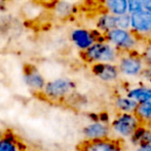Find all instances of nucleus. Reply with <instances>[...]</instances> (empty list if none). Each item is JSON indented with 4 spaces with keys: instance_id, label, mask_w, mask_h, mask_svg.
I'll return each mask as SVG.
<instances>
[{
    "instance_id": "f257e3e1",
    "label": "nucleus",
    "mask_w": 151,
    "mask_h": 151,
    "mask_svg": "<svg viewBox=\"0 0 151 151\" xmlns=\"http://www.w3.org/2000/svg\"><path fill=\"white\" fill-rule=\"evenodd\" d=\"M76 90V83L69 77L61 76L46 81L40 94L52 103H61L71 97Z\"/></svg>"
},
{
    "instance_id": "f03ea898",
    "label": "nucleus",
    "mask_w": 151,
    "mask_h": 151,
    "mask_svg": "<svg viewBox=\"0 0 151 151\" xmlns=\"http://www.w3.org/2000/svg\"><path fill=\"white\" fill-rule=\"evenodd\" d=\"M103 38L112 44L119 53L137 52L140 54L145 44H144L142 47L143 42L131 30L119 28H114L108 31L105 35H103Z\"/></svg>"
},
{
    "instance_id": "7ed1b4c3",
    "label": "nucleus",
    "mask_w": 151,
    "mask_h": 151,
    "mask_svg": "<svg viewBox=\"0 0 151 151\" xmlns=\"http://www.w3.org/2000/svg\"><path fill=\"white\" fill-rule=\"evenodd\" d=\"M83 59L90 64L116 63L120 53L104 38L98 39L88 50L81 53Z\"/></svg>"
},
{
    "instance_id": "20e7f679",
    "label": "nucleus",
    "mask_w": 151,
    "mask_h": 151,
    "mask_svg": "<svg viewBox=\"0 0 151 151\" xmlns=\"http://www.w3.org/2000/svg\"><path fill=\"white\" fill-rule=\"evenodd\" d=\"M116 65L121 79L127 80H138L147 66L142 55L137 52L120 53Z\"/></svg>"
},
{
    "instance_id": "39448f33",
    "label": "nucleus",
    "mask_w": 151,
    "mask_h": 151,
    "mask_svg": "<svg viewBox=\"0 0 151 151\" xmlns=\"http://www.w3.org/2000/svg\"><path fill=\"white\" fill-rule=\"evenodd\" d=\"M109 125L110 131L119 138L131 139L142 124L134 113H117Z\"/></svg>"
},
{
    "instance_id": "423d86ee",
    "label": "nucleus",
    "mask_w": 151,
    "mask_h": 151,
    "mask_svg": "<svg viewBox=\"0 0 151 151\" xmlns=\"http://www.w3.org/2000/svg\"><path fill=\"white\" fill-rule=\"evenodd\" d=\"M131 15L129 30L142 42L151 40V12L147 9L140 10Z\"/></svg>"
},
{
    "instance_id": "0eeeda50",
    "label": "nucleus",
    "mask_w": 151,
    "mask_h": 151,
    "mask_svg": "<svg viewBox=\"0 0 151 151\" xmlns=\"http://www.w3.org/2000/svg\"><path fill=\"white\" fill-rule=\"evenodd\" d=\"M69 38L71 44L79 52H84L91 46H93L99 38L97 34L91 29L86 27H75L70 31Z\"/></svg>"
},
{
    "instance_id": "6e6552de",
    "label": "nucleus",
    "mask_w": 151,
    "mask_h": 151,
    "mask_svg": "<svg viewBox=\"0 0 151 151\" xmlns=\"http://www.w3.org/2000/svg\"><path fill=\"white\" fill-rule=\"evenodd\" d=\"M93 76L104 84H114L119 82L121 77L116 63H101L91 65Z\"/></svg>"
},
{
    "instance_id": "1a4fd4ad",
    "label": "nucleus",
    "mask_w": 151,
    "mask_h": 151,
    "mask_svg": "<svg viewBox=\"0 0 151 151\" xmlns=\"http://www.w3.org/2000/svg\"><path fill=\"white\" fill-rule=\"evenodd\" d=\"M110 125L107 121L96 119L90 124L86 125L82 129L84 138L86 141H95V140L107 139L110 136Z\"/></svg>"
},
{
    "instance_id": "9d476101",
    "label": "nucleus",
    "mask_w": 151,
    "mask_h": 151,
    "mask_svg": "<svg viewBox=\"0 0 151 151\" xmlns=\"http://www.w3.org/2000/svg\"><path fill=\"white\" fill-rule=\"evenodd\" d=\"M23 80L27 88L35 93L41 92L47 81L41 71L38 69V67L34 65L27 67L23 75Z\"/></svg>"
},
{
    "instance_id": "9b49d317",
    "label": "nucleus",
    "mask_w": 151,
    "mask_h": 151,
    "mask_svg": "<svg viewBox=\"0 0 151 151\" xmlns=\"http://www.w3.org/2000/svg\"><path fill=\"white\" fill-rule=\"evenodd\" d=\"M123 94L137 104L151 101V86L138 82L137 84L129 85V87L125 88Z\"/></svg>"
},
{
    "instance_id": "f8f14e48",
    "label": "nucleus",
    "mask_w": 151,
    "mask_h": 151,
    "mask_svg": "<svg viewBox=\"0 0 151 151\" xmlns=\"http://www.w3.org/2000/svg\"><path fill=\"white\" fill-rule=\"evenodd\" d=\"M80 151H121L120 143L110 138L95 141H86Z\"/></svg>"
},
{
    "instance_id": "ddd939ff",
    "label": "nucleus",
    "mask_w": 151,
    "mask_h": 151,
    "mask_svg": "<svg viewBox=\"0 0 151 151\" xmlns=\"http://www.w3.org/2000/svg\"><path fill=\"white\" fill-rule=\"evenodd\" d=\"M95 26L97 32H99L103 36L108 31L116 28V16L108 14L107 12H102L96 18Z\"/></svg>"
},
{
    "instance_id": "4468645a",
    "label": "nucleus",
    "mask_w": 151,
    "mask_h": 151,
    "mask_svg": "<svg viewBox=\"0 0 151 151\" xmlns=\"http://www.w3.org/2000/svg\"><path fill=\"white\" fill-rule=\"evenodd\" d=\"M76 10V5L66 0H57L52 6V15L57 19L65 20L74 15Z\"/></svg>"
},
{
    "instance_id": "2eb2a0df",
    "label": "nucleus",
    "mask_w": 151,
    "mask_h": 151,
    "mask_svg": "<svg viewBox=\"0 0 151 151\" xmlns=\"http://www.w3.org/2000/svg\"><path fill=\"white\" fill-rule=\"evenodd\" d=\"M138 104L133 99L129 98L125 94H118L114 97L113 106L117 113H135Z\"/></svg>"
},
{
    "instance_id": "dca6fc26",
    "label": "nucleus",
    "mask_w": 151,
    "mask_h": 151,
    "mask_svg": "<svg viewBox=\"0 0 151 151\" xmlns=\"http://www.w3.org/2000/svg\"><path fill=\"white\" fill-rule=\"evenodd\" d=\"M105 12L113 16H121L129 14L127 0H103Z\"/></svg>"
},
{
    "instance_id": "f3484780",
    "label": "nucleus",
    "mask_w": 151,
    "mask_h": 151,
    "mask_svg": "<svg viewBox=\"0 0 151 151\" xmlns=\"http://www.w3.org/2000/svg\"><path fill=\"white\" fill-rule=\"evenodd\" d=\"M0 151H22L20 141L12 131H7L0 136Z\"/></svg>"
},
{
    "instance_id": "a211bd4d",
    "label": "nucleus",
    "mask_w": 151,
    "mask_h": 151,
    "mask_svg": "<svg viewBox=\"0 0 151 151\" xmlns=\"http://www.w3.org/2000/svg\"><path fill=\"white\" fill-rule=\"evenodd\" d=\"M134 114L137 116L142 125H149L151 123V101L138 104Z\"/></svg>"
},
{
    "instance_id": "6ab92c4d",
    "label": "nucleus",
    "mask_w": 151,
    "mask_h": 151,
    "mask_svg": "<svg viewBox=\"0 0 151 151\" xmlns=\"http://www.w3.org/2000/svg\"><path fill=\"white\" fill-rule=\"evenodd\" d=\"M23 9L25 10V17L33 20V19L37 18V17H39L41 15L42 7L40 5H38V4L31 2V3L25 4Z\"/></svg>"
},
{
    "instance_id": "aec40b11",
    "label": "nucleus",
    "mask_w": 151,
    "mask_h": 151,
    "mask_svg": "<svg viewBox=\"0 0 151 151\" xmlns=\"http://www.w3.org/2000/svg\"><path fill=\"white\" fill-rule=\"evenodd\" d=\"M116 28L129 30L131 29V15L125 14L121 16H116Z\"/></svg>"
},
{
    "instance_id": "412c9836",
    "label": "nucleus",
    "mask_w": 151,
    "mask_h": 151,
    "mask_svg": "<svg viewBox=\"0 0 151 151\" xmlns=\"http://www.w3.org/2000/svg\"><path fill=\"white\" fill-rule=\"evenodd\" d=\"M140 54L142 55V57H143L144 60H145L146 65L151 69V40L145 42V44H144L143 49H142Z\"/></svg>"
},
{
    "instance_id": "4be33fe9",
    "label": "nucleus",
    "mask_w": 151,
    "mask_h": 151,
    "mask_svg": "<svg viewBox=\"0 0 151 151\" xmlns=\"http://www.w3.org/2000/svg\"><path fill=\"white\" fill-rule=\"evenodd\" d=\"M138 80H139V83L151 86V69L150 67L146 66V69L142 71L141 76L139 77Z\"/></svg>"
},
{
    "instance_id": "5701e85b",
    "label": "nucleus",
    "mask_w": 151,
    "mask_h": 151,
    "mask_svg": "<svg viewBox=\"0 0 151 151\" xmlns=\"http://www.w3.org/2000/svg\"><path fill=\"white\" fill-rule=\"evenodd\" d=\"M138 151H151V143L138 145Z\"/></svg>"
},
{
    "instance_id": "b1692460",
    "label": "nucleus",
    "mask_w": 151,
    "mask_h": 151,
    "mask_svg": "<svg viewBox=\"0 0 151 151\" xmlns=\"http://www.w3.org/2000/svg\"><path fill=\"white\" fill-rule=\"evenodd\" d=\"M141 3V5L143 6L144 9H149L151 7V0H138Z\"/></svg>"
},
{
    "instance_id": "393cba45",
    "label": "nucleus",
    "mask_w": 151,
    "mask_h": 151,
    "mask_svg": "<svg viewBox=\"0 0 151 151\" xmlns=\"http://www.w3.org/2000/svg\"><path fill=\"white\" fill-rule=\"evenodd\" d=\"M147 127H148V128H149V129H150V131H151V123H150V124H149V125H147Z\"/></svg>"
},
{
    "instance_id": "a878e982",
    "label": "nucleus",
    "mask_w": 151,
    "mask_h": 151,
    "mask_svg": "<svg viewBox=\"0 0 151 151\" xmlns=\"http://www.w3.org/2000/svg\"><path fill=\"white\" fill-rule=\"evenodd\" d=\"M148 10H150V12H151V7H150V8H149V9H148Z\"/></svg>"
}]
</instances>
